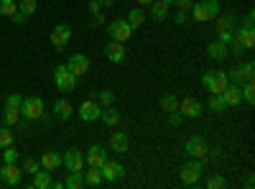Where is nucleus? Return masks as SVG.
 Here are the masks:
<instances>
[{"instance_id":"4d7b16f0","label":"nucleus","mask_w":255,"mask_h":189,"mask_svg":"<svg viewBox=\"0 0 255 189\" xmlns=\"http://www.w3.org/2000/svg\"><path fill=\"white\" fill-rule=\"evenodd\" d=\"M161 3H166V5H174V0H161Z\"/></svg>"},{"instance_id":"473e14b6","label":"nucleus","mask_w":255,"mask_h":189,"mask_svg":"<svg viewBox=\"0 0 255 189\" xmlns=\"http://www.w3.org/2000/svg\"><path fill=\"white\" fill-rule=\"evenodd\" d=\"M20 118H23V115H20V108H5V113H3V120H5V125H10V128Z\"/></svg>"},{"instance_id":"b1692460","label":"nucleus","mask_w":255,"mask_h":189,"mask_svg":"<svg viewBox=\"0 0 255 189\" xmlns=\"http://www.w3.org/2000/svg\"><path fill=\"white\" fill-rule=\"evenodd\" d=\"M158 108L168 115V113H174V110H179V100H176V95H171V92H166V95H161L158 97Z\"/></svg>"},{"instance_id":"49530a36","label":"nucleus","mask_w":255,"mask_h":189,"mask_svg":"<svg viewBox=\"0 0 255 189\" xmlns=\"http://www.w3.org/2000/svg\"><path fill=\"white\" fill-rule=\"evenodd\" d=\"M207 187H209V189H217V187H225V179H222L220 174H215V177H209V179H207Z\"/></svg>"},{"instance_id":"5701e85b","label":"nucleus","mask_w":255,"mask_h":189,"mask_svg":"<svg viewBox=\"0 0 255 189\" xmlns=\"http://www.w3.org/2000/svg\"><path fill=\"white\" fill-rule=\"evenodd\" d=\"M72 113H74V108H72L69 100H56V102H54V115H56L59 120H69Z\"/></svg>"},{"instance_id":"4be33fe9","label":"nucleus","mask_w":255,"mask_h":189,"mask_svg":"<svg viewBox=\"0 0 255 189\" xmlns=\"http://www.w3.org/2000/svg\"><path fill=\"white\" fill-rule=\"evenodd\" d=\"M38 161H41V169H49V172H56L59 166H61V156L56 151H46Z\"/></svg>"},{"instance_id":"ddd939ff","label":"nucleus","mask_w":255,"mask_h":189,"mask_svg":"<svg viewBox=\"0 0 255 189\" xmlns=\"http://www.w3.org/2000/svg\"><path fill=\"white\" fill-rule=\"evenodd\" d=\"M179 113H181L184 118H199V115H202V102H199L197 97H184V100L179 102Z\"/></svg>"},{"instance_id":"5fc2aeb1","label":"nucleus","mask_w":255,"mask_h":189,"mask_svg":"<svg viewBox=\"0 0 255 189\" xmlns=\"http://www.w3.org/2000/svg\"><path fill=\"white\" fill-rule=\"evenodd\" d=\"M253 184H255V179H253V174H250V177H248V179H245V187H248V189H250V187H253Z\"/></svg>"},{"instance_id":"a19ab883","label":"nucleus","mask_w":255,"mask_h":189,"mask_svg":"<svg viewBox=\"0 0 255 189\" xmlns=\"http://www.w3.org/2000/svg\"><path fill=\"white\" fill-rule=\"evenodd\" d=\"M20 105H23V97L20 95H8V100H5V108H20Z\"/></svg>"},{"instance_id":"cd10ccee","label":"nucleus","mask_w":255,"mask_h":189,"mask_svg":"<svg viewBox=\"0 0 255 189\" xmlns=\"http://www.w3.org/2000/svg\"><path fill=\"white\" fill-rule=\"evenodd\" d=\"M128 23H130L133 28H140L143 23H145V13L140 10V8H130V13H128Z\"/></svg>"},{"instance_id":"6e6d98bb","label":"nucleus","mask_w":255,"mask_h":189,"mask_svg":"<svg viewBox=\"0 0 255 189\" xmlns=\"http://www.w3.org/2000/svg\"><path fill=\"white\" fill-rule=\"evenodd\" d=\"M135 3H138V5H151L153 0H135Z\"/></svg>"},{"instance_id":"7ed1b4c3","label":"nucleus","mask_w":255,"mask_h":189,"mask_svg":"<svg viewBox=\"0 0 255 189\" xmlns=\"http://www.w3.org/2000/svg\"><path fill=\"white\" fill-rule=\"evenodd\" d=\"M54 82H56V90L61 92H72L77 87V74L67 67V64H59L54 69Z\"/></svg>"},{"instance_id":"f257e3e1","label":"nucleus","mask_w":255,"mask_h":189,"mask_svg":"<svg viewBox=\"0 0 255 189\" xmlns=\"http://www.w3.org/2000/svg\"><path fill=\"white\" fill-rule=\"evenodd\" d=\"M202 174H204V159H189V161H184V164L179 166V179H181L186 187L199 184Z\"/></svg>"},{"instance_id":"ea45409f","label":"nucleus","mask_w":255,"mask_h":189,"mask_svg":"<svg viewBox=\"0 0 255 189\" xmlns=\"http://www.w3.org/2000/svg\"><path fill=\"white\" fill-rule=\"evenodd\" d=\"M38 169H41V161H36V159H26V161H23V172H26V174L33 177Z\"/></svg>"},{"instance_id":"4468645a","label":"nucleus","mask_w":255,"mask_h":189,"mask_svg":"<svg viewBox=\"0 0 255 189\" xmlns=\"http://www.w3.org/2000/svg\"><path fill=\"white\" fill-rule=\"evenodd\" d=\"M227 85H230V82H227V72H212V77H209V82H207L204 87L212 95H222Z\"/></svg>"},{"instance_id":"423d86ee","label":"nucleus","mask_w":255,"mask_h":189,"mask_svg":"<svg viewBox=\"0 0 255 189\" xmlns=\"http://www.w3.org/2000/svg\"><path fill=\"white\" fill-rule=\"evenodd\" d=\"M207 151H209V146H207V141L202 136H191L186 141V146H184V154L189 159H204L207 161Z\"/></svg>"},{"instance_id":"a878e982","label":"nucleus","mask_w":255,"mask_h":189,"mask_svg":"<svg viewBox=\"0 0 255 189\" xmlns=\"http://www.w3.org/2000/svg\"><path fill=\"white\" fill-rule=\"evenodd\" d=\"M168 8H171V5L161 3V0H153V3H151V18L153 20H163L168 15Z\"/></svg>"},{"instance_id":"3c124183","label":"nucleus","mask_w":255,"mask_h":189,"mask_svg":"<svg viewBox=\"0 0 255 189\" xmlns=\"http://www.w3.org/2000/svg\"><path fill=\"white\" fill-rule=\"evenodd\" d=\"M95 23H97V26H102V23H105V15H102V10H97V13H95Z\"/></svg>"},{"instance_id":"79ce46f5","label":"nucleus","mask_w":255,"mask_h":189,"mask_svg":"<svg viewBox=\"0 0 255 189\" xmlns=\"http://www.w3.org/2000/svg\"><path fill=\"white\" fill-rule=\"evenodd\" d=\"M184 120H186V118H184V115H181L179 110H174V113H168V123H171L174 128H179V125H181Z\"/></svg>"},{"instance_id":"2f4dec72","label":"nucleus","mask_w":255,"mask_h":189,"mask_svg":"<svg viewBox=\"0 0 255 189\" xmlns=\"http://www.w3.org/2000/svg\"><path fill=\"white\" fill-rule=\"evenodd\" d=\"M15 10H18V3H15V0H0V15L13 18Z\"/></svg>"},{"instance_id":"f3484780","label":"nucleus","mask_w":255,"mask_h":189,"mask_svg":"<svg viewBox=\"0 0 255 189\" xmlns=\"http://www.w3.org/2000/svg\"><path fill=\"white\" fill-rule=\"evenodd\" d=\"M207 56H209V59H215V61H225V59L230 56V49H227L225 41L215 38V41H212V44L207 46Z\"/></svg>"},{"instance_id":"c9c22d12","label":"nucleus","mask_w":255,"mask_h":189,"mask_svg":"<svg viewBox=\"0 0 255 189\" xmlns=\"http://www.w3.org/2000/svg\"><path fill=\"white\" fill-rule=\"evenodd\" d=\"M217 20V31H230V28H235V18H232V15H217L215 18Z\"/></svg>"},{"instance_id":"f704fd0d","label":"nucleus","mask_w":255,"mask_h":189,"mask_svg":"<svg viewBox=\"0 0 255 189\" xmlns=\"http://www.w3.org/2000/svg\"><path fill=\"white\" fill-rule=\"evenodd\" d=\"M209 110H212V113H217V115L227 110V105H225L222 95H212V97H209Z\"/></svg>"},{"instance_id":"0eeeda50","label":"nucleus","mask_w":255,"mask_h":189,"mask_svg":"<svg viewBox=\"0 0 255 189\" xmlns=\"http://www.w3.org/2000/svg\"><path fill=\"white\" fill-rule=\"evenodd\" d=\"M100 113H102V105H100L95 97L84 100V102L79 105V110H77V115H79L84 123H95V120H100Z\"/></svg>"},{"instance_id":"72a5a7b5","label":"nucleus","mask_w":255,"mask_h":189,"mask_svg":"<svg viewBox=\"0 0 255 189\" xmlns=\"http://www.w3.org/2000/svg\"><path fill=\"white\" fill-rule=\"evenodd\" d=\"M227 82H230V85H243V82H248V79H245V72H243V67L230 69V72H227Z\"/></svg>"},{"instance_id":"dca6fc26","label":"nucleus","mask_w":255,"mask_h":189,"mask_svg":"<svg viewBox=\"0 0 255 189\" xmlns=\"http://www.w3.org/2000/svg\"><path fill=\"white\" fill-rule=\"evenodd\" d=\"M67 67H69V69L77 74V79H79V77L87 74V69H90V59L84 56V54H72L69 61H67Z\"/></svg>"},{"instance_id":"aec40b11","label":"nucleus","mask_w":255,"mask_h":189,"mask_svg":"<svg viewBox=\"0 0 255 189\" xmlns=\"http://www.w3.org/2000/svg\"><path fill=\"white\" fill-rule=\"evenodd\" d=\"M100 120L105 123V125H108V128H118V125H120V120H123V115L113 108V105H110V108H102V113H100Z\"/></svg>"},{"instance_id":"c756f323","label":"nucleus","mask_w":255,"mask_h":189,"mask_svg":"<svg viewBox=\"0 0 255 189\" xmlns=\"http://www.w3.org/2000/svg\"><path fill=\"white\" fill-rule=\"evenodd\" d=\"M240 95H243V100L248 105H255V85H253V82H243V85H240Z\"/></svg>"},{"instance_id":"9b49d317","label":"nucleus","mask_w":255,"mask_h":189,"mask_svg":"<svg viewBox=\"0 0 255 189\" xmlns=\"http://www.w3.org/2000/svg\"><path fill=\"white\" fill-rule=\"evenodd\" d=\"M69 41H72V28H69L67 23L54 26V31H51V44H54L56 49H64Z\"/></svg>"},{"instance_id":"393cba45","label":"nucleus","mask_w":255,"mask_h":189,"mask_svg":"<svg viewBox=\"0 0 255 189\" xmlns=\"http://www.w3.org/2000/svg\"><path fill=\"white\" fill-rule=\"evenodd\" d=\"M92 97L102 105V108H110V105L115 102V92L113 90H97V92H92Z\"/></svg>"},{"instance_id":"de8ad7c7","label":"nucleus","mask_w":255,"mask_h":189,"mask_svg":"<svg viewBox=\"0 0 255 189\" xmlns=\"http://www.w3.org/2000/svg\"><path fill=\"white\" fill-rule=\"evenodd\" d=\"M10 20H13L15 26H26V20H28V15H26V13H20V10H15V15H13Z\"/></svg>"},{"instance_id":"6ab92c4d","label":"nucleus","mask_w":255,"mask_h":189,"mask_svg":"<svg viewBox=\"0 0 255 189\" xmlns=\"http://www.w3.org/2000/svg\"><path fill=\"white\" fill-rule=\"evenodd\" d=\"M51 184H54V179H51V172L49 169H38L33 174V182H31L33 189H51Z\"/></svg>"},{"instance_id":"bb28decb","label":"nucleus","mask_w":255,"mask_h":189,"mask_svg":"<svg viewBox=\"0 0 255 189\" xmlns=\"http://www.w3.org/2000/svg\"><path fill=\"white\" fill-rule=\"evenodd\" d=\"M64 187H67V189H82L84 187V172H69Z\"/></svg>"},{"instance_id":"c85d7f7f","label":"nucleus","mask_w":255,"mask_h":189,"mask_svg":"<svg viewBox=\"0 0 255 189\" xmlns=\"http://www.w3.org/2000/svg\"><path fill=\"white\" fill-rule=\"evenodd\" d=\"M105 179L100 174V169H92L90 166V172H84V187H100Z\"/></svg>"},{"instance_id":"37998d69","label":"nucleus","mask_w":255,"mask_h":189,"mask_svg":"<svg viewBox=\"0 0 255 189\" xmlns=\"http://www.w3.org/2000/svg\"><path fill=\"white\" fill-rule=\"evenodd\" d=\"M207 159H209V161H222V159H225V151L220 149V146H217V149H209V151H207Z\"/></svg>"},{"instance_id":"9d476101","label":"nucleus","mask_w":255,"mask_h":189,"mask_svg":"<svg viewBox=\"0 0 255 189\" xmlns=\"http://www.w3.org/2000/svg\"><path fill=\"white\" fill-rule=\"evenodd\" d=\"M20 177H23V169H18L15 164H3V169H0V179H3V184H8V187H18Z\"/></svg>"},{"instance_id":"7c9ffc66","label":"nucleus","mask_w":255,"mask_h":189,"mask_svg":"<svg viewBox=\"0 0 255 189\" xmlns=\"http://www.w3.org/2000/svg\"><path fill=\"white\" fill-rule=\"evenodd\" d=\"M238 31H240V41H243L245 51L253 49V46H255V31H253V28H238Z\"/></svg>"},{"instance_id":"8fccbe9b","label":"nucleus","mask_w":255,"mask_h":189,"mask_svg":"<svg viewBox=\"0 0 255 189\" xmlns=\"http://www.w3.org/2000/svg\"><path fill=\"white\" fill-rule=\"evenodd\" d=\"M253 20H255V13L248 10V15H245V20H243V28H253Z\"/></svg>"},{"instance_id":"f03ea898","label":"nucleus","mask_w":255,"mask_h":189,"mask_svg":"<svg viewBox=\"0 0 255 189\" xmlns=\"http://www.w3.org/2000/svg\"><path fill=\"white\" fill-rule=\"evenodd\" d=\"M189 13L197 23H207V20H215L220 15V3L217 0H202L199 5H191Z\"/></svg>"},{"instance_id":"2eb2a0df","label":"nucleus","mask_w":255,"mask_h":189,"mask_svg":"<svg viewBox=\"0 0 255 189\" xmlns=\"http://www.w3.org/2000/svg\"><path fill=\"white\" fill-rule=\"evenodd\" d=\"M105 56H108V61H113V64H123L125 61V44L123 41H110V44L105 46Z\"/></svg>"},{"instance_id":"c03bdc74","label":"nucleus","mask_w":255,"mask_h":189,"mask_svg":"<svg viewBox=\"0 0 255 189\" xmlns=\"http://www.w3.org/2000/svg\"><path fill=\"white\" fill-rule=\"evenodd\" d=\"M240 67H243V72H245V79L253 82V77H255V64H253V61H245V64H240Z\"/></svg>"},{"instance_id":"09e8293b","label":"nucleus","mask_w":255,"mask_h":189,"mask_svg":"<svg viewBox=\"0 0 255 189\" xmlns=\"http://www.w3.org/2000/svg\"><path fill=\"white\" fill-rule=\"evenodd\" d=\"M174 5L179 10H191V5H194V0H174Z\"/></svg>"},{"instance_id":"4c0bfd02","label":"nucleus","mask_w":255,"mask_h":189,"mask_svg":"<svg viewBox=\"0 0 255 189\" xmlns=\"http://www.w3.org/2000/svg\"><path fill=\"white\" fill-rule=\"evenodd\" d=\"M10 143H13V131H10V125H3L0 128V149H5Z\"/></svg>"},{"instance_id":"1a4fd4ad","label":"nucleus","mask_w":255,"mask_h":189,"mask_svg":"<svg viewBox=\"0 0 255 189\" xmlns=\"http://www.w3.org/2000/svg\"><path fill=\"white\" fill-rule=\"evenodd\" d=\"M61 164L67 166V172H82L84 169V156L77 149H67L61 156Z\"/></svg>"},{"instance_id":"58836bf2","label":"nucleus","mask_w":255,"mask_h":189,"mask_svg":"<svg viewBox=\"0 0 255 189\" xmlns=\"http://www.w3.org/2000/svg\"><path fill=\"white\" fill-rule=\"evenodd\" d=\"M20 159V151H15L13 149V143L10 146H5V151H3V164H15Z\"/></svg>"},{"instance_id":"f8f14e48","label":"nucleus","mask_w":255,"mask_h":189,"mask_svg":"<svg viewBox=\"0 0 255 189\" xmlns=\"http://www.w3.org/2000/svg\"><path fill=\"white\" fill-rule=\"evenodd\" d=\"M108 161V151L102 149V146H90V151H87V156H84V164L87 166H92V169H100V166Z\"/></svg>"},{"instance_id":"a211bd4d","label":"nucleus","mask_w":255,"mask_h":189,"mask_svg":"<svg viewBox=\"0 0 255 189\" xmlns=\"http://www.w3.org/2000/svg\"><path fill=\"white\" fill-rule=\"evenodd\" d=\"M222 100L227 108H238V105L243 102V95H240V85H227L225 92H222Z\"/></svg>"},{"instance_id":"20e7f679","label":"nucleus","mask_w":255,"mask_h":189,"mask_svg":"<svg viewBox=\"0 0 255 189\" xmlns=\"http://www.w3.org/2000/svg\"><path fill=\"white\" fill-rule=\"evenodd\" d=\"M20 115L28 118L31 123H33V120H41V118H44V100H41V97H23Z\"/></svg>"},{"instance_id":"412c9836","label":"nucleus","mask_w":255,"mask_h":189,"mask_svg":"<svg viewBox=\"0 0 255 189\" xmlns=\"http://www.w3.org/2000/svg\"><path fill=\"white\" fill-rule=\"evenodd\" d=\"M108 146H110V151H118V154H128V136H125L123 131H115V133L110 136Z\"/></svg>"},{"instance_id":"a18cd8bd","label":"nucleus","mask_w":255,"mask_h":189,"mask_svg":"<svg viewBox=\"0 0 255 189\" xmlns=\"http://www.w3.org/2000/svg\"><path fill=\"white\" fill-rule=\"evenodd\" d=\"M186 20H189V10H176V13H174V23H176V26H184Z\"/></svg>"},{"instance_id":"864d4df0","label":"nucleus","mask_w":255,"mask_h":189,"mask_svg":"<svg viewBox=\"0 0 255 189\" xmlns=\"http://www.w3.org/2000/svg\"><path fill=\"white\" fill-rule=\"evenodd\" d=\"M97 3H100V5H102V8H110V5H113V3H115V0H97Z\"/></svg>"},{"instance_id":"6e6552de","label":"nucleus","mask_w":255,"mask_h":189,"mask_svg":"<svg viewBox=\"0 0 255 189\" xmlns=\"http://www.w3.org/2000/svg\"><path fill=\"white\" fill-rule=\"evenodd\" d=\"M100 174H102L105 182L113 184V182H120V179L125 177V166H123L120 161H110V159H108V161L100 166Z\"/></svg>"},{"instance_id":"39448f33","label":"nucleus","mask_w":255,"mask_h":189,"mask_svg":"<svg viewBox=\"0 0 255 189\" xmlns=\"http://www.w3.org/2000/svg\"><path fill=\"white\" fill-rule=\"evenodd\" d=\"M108 33H110L113 41H123V44H125V41L133 36V26L128 23L125 18H115V20L108 23Z\"/></svg>"},{"instance_id":"e433bc0d","label":"nucleus","mask_w":255,"mask_h":189,"mask_svg":"<svg viewBox=\"0 0 255 189\" xmlns=\"http://www.w3.org/2000/svg\"><path fill=\"white\" fill-rule=\"evenodd\" d=\"M18 10L26 13V15H33L38 10V3H36V0H18Z\"/></svg>"},{"instance_id":"603ef678","label":"nucleus","mask_w":255,"mask_h":189,"mask_svg":"<svg viewBox=\"0 0 255 189\" xmlns=\"http://www.w3.org/2000/svg\"><path fill=\"white\" fill-rule=\"evenodd\" d=\"M100 8H102V5H100V3H97V0H92V3H90V10H92V15H95V13H97V10H100Z\"/></svg>"}]
</instances>
